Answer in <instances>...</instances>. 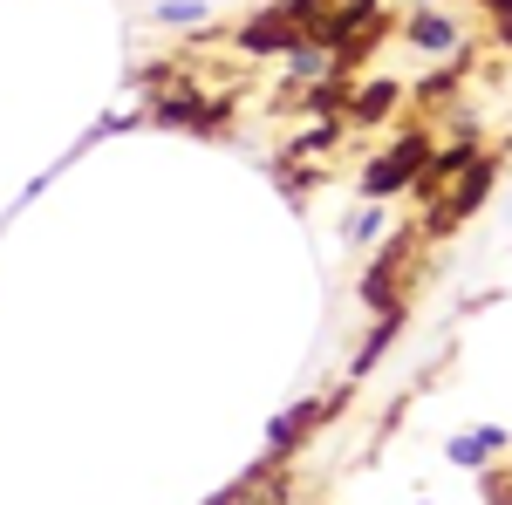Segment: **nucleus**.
Here are the masks:
<instances>
[{
	"mask_svg": "<svg viewBox=\"0 0 512 505\" xmlns=\"http://www.w3.org/2000/svg\"><path fill=\"white\" fill-rule=\"evenodd\" d=\"M492 505H512V485H492Z\"/></svg>",
	"mask_w": 512,
	"mask_h": 505,
	"instance_id": "obj_1",
	"label": "nucleus"
}]
</instances>
